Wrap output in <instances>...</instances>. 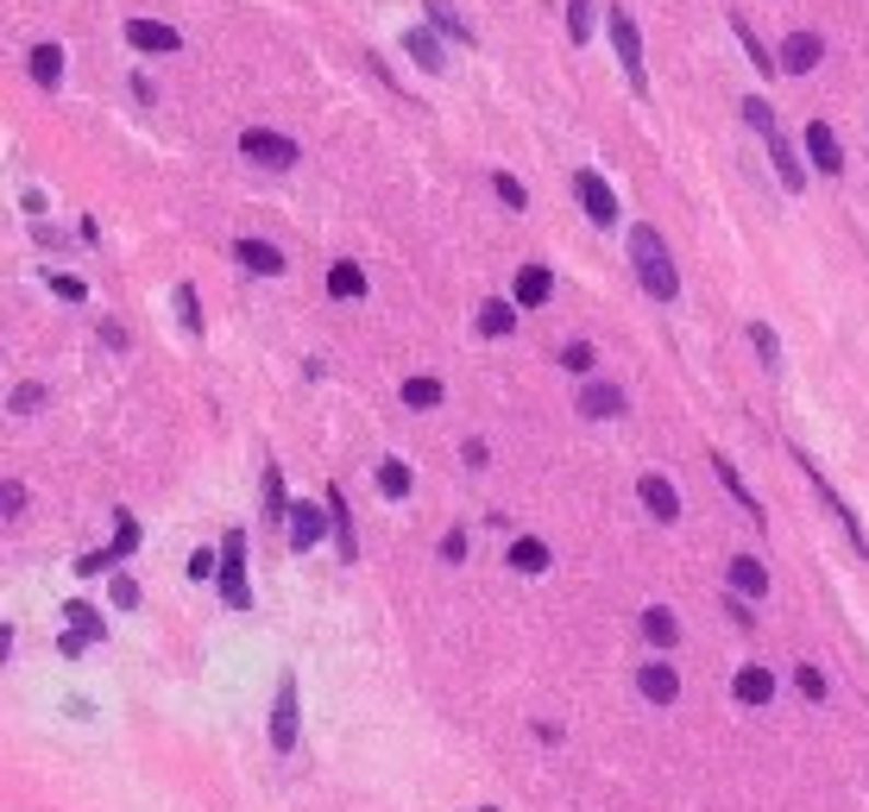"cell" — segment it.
<instances>
[{
  "label": "cell",
  "mask_w": 869,
  "mask_h": 812,
  "mask_svg": "<svg viewBox=\"0 0 869 812\" xmlns=\"http://www.w3.org/2000/svg\"><path fill=\"white\" fill-rule=\"evenodd\" d=\"M630 265H637L642 290H649L656 303H674V297H681V271H674L668 240L656 228H630Z\"/></svg>",
  "instance_id": "1"
},
{
  "label": "cell",
  "mask_w": 869,
  "mask_h": 812,
  "mask_svg": "<svg viewBox=\"0 0 869 812\" xmlns=\"http://www.w3.org/2000/svg\"><path fill=\"white\" fill-rule=\"evenodd\" d=\"M215 592H221V605L253 611V585H246V530L221 535V573H215Z\"/></svg>",
  "instance_id": "2"
},
{
  "label": "cell",
  "mask_w": 869,
  "mask_h": 812,
  "mask_svg": "<svg viewBox=\"0 0 869 812\" xmlns=\"http://www.w3.org/2000/svg\"><path fill=\"white\" fill-rule=\"evenodd\" d=\"M297 736H303V693H297V674H283L278 681V699H271V724H265V743L290 756L297 750Z\"/></svg>",
  "instance_id": "3"
},
{
  "label": "cell",
  "mask_w": 869,
  "mask_h": 812,
  "mask_svg": "<svg viewBox=\"0 0 869 812\" xmlns=\"http://www.w3.org/2000/svg\"><path fill=\"white\" fill-rule=\"evenodd\" d=\"M788 454L800 460V473H807V479H813V491H819V504H825V510H832V517H838V523H844V535H850V548H857V555L869 560V530H864V523H857V517H850V504H844L838 491H832V485H825V473H819V466H813V454H807V448H788Z\"/></svg>",
  "instance_id": "4"
},
{
  "label": "cell",
  "mask_w": 869,
  "mask_h": 812,
  "mask_svg": "<svg viewBox=\"0 0 869 812\" xmlns=\"http://www.w3.org/2000/svg\"><path fill=\"white\" fill-rule=\"evenodd\" d=\"M743 120H750V127H756V132L768 139V158H775V171H781V183H788V189H800V183H807V171H800V158L788 152V139L775 132V114H768V107L756 102V95H750V102H743Z\"/></svg>",
  "instance_id": "5"
},
{
  "label": "cell",
  "mask_w": 869,
  "mask_h": 812,
  "mask_svg": "<svg viewBox=\"0 0 869 812\" xmlns=\"http://www.w3.org/2000/svg\"><path fill=\"white\" fill-rule=\"evenodd\" d=\"M328 530H334L328 498H322V504H315V498H297V504H290V548H297V555H315Z\"/></svg>",
  "instance_id": "6"
},
{
  "label": "cell",
  "mask_w": 869,
  "mask_h": 812,
  "mask_svg": "<svg viewBox=\"0 0 869 812\" xmlns=\"http://www.w3.org/2000/svg\"><path fill=\"white\" fill-rule=\"evenodd\" d=\"M240 152H246V164H258V171H290L297 164V139H283V132H240Z\"/></svg>",
  "instance_id": "7"
},
{
  "label": "cell",
  "mask_w": 869,
  "mask_h": 812,
  "mask_svg": "<svg viewBox=\"0 0 869 812\" xmlns=\"http://www.w3.org/2000/svg\"><path fill=\"white\" fill-rule=\"evenodd\" d=\"M612 45H617V63H624L630 89H649V70H642V45H637V20H630L624 7H612Z\"/></svg>",
  "instance_id": "8"
},
{
  "label": "cell",
  "mask_w": 869,
  "mask_h": 812,
  "mask_svg": "<svg viewBox=\"0 0 869 812\" xmlns=\"http://www.w3.org/2000/svg\"><path fill=\"white\" fill-rule=\"evenodd\" d=\"M573 196H580V208H587V221H599V228H612L617 221V196H612V183L599 177V171H573Z\"/></svg>",
  "instance_id": "9"
},
{
  "label": "cell",
  "mask_w": 869,
  "mask_h": 812,
  "mask_svg": "<svg viewBox=\"0 0 869 812\" xmlns=\"http://www.w3.org/2000/svg\"><path fill=\"white\" fill-rule=\"evenodd\" d=\"M637 693L649 699V706H674V699H681V674H674V661L668 656L642 661L637 668Z\"/></svg>",
  "instance_id": "10"
},
{
  "label": "cell",
  "mask_w": 869,
  "mask_h": 812,
  "mask_svg": "<svg viewBox=\"0 0 869 812\" xmlns=\"http://www.w3.org/2000/svg\"><path fill=\"white\" fill-rule=\"evenodd\" d=\"M127 45L139 57H164V51H177L183 38H177V26H164V20H127Z\"/></svg>",
  "instance_id": "11"
},
{
  "label": "cell",
  "mask_w": 869,
  "mask_h": 812,
  "mask_svg": "<svg viewBox=\"0 0 869 812\" xmlns=\"http://www.w3.org/2000/svg\"><path fill=\"white\" fill-rule=\"evenodd\" d=\"M637 498H642V510H649L656 523H674V517H681V491H674V485H668L662 473H642Z\"/></svg>",
  "instance_id": "12"
},
{
  "label": "cell",
  "mask_w": 869,
  "mask_h": 812,
  "mask_svg": "<svg viewBox=\"0 0 869 812\" xmlns=\"http://www.w3.org/2000/svg\"><path fill=\"white\" fill-rule=\"evenodd\" d=\"M555 290V271L548 265H517V283H511V303L517 309H542Z\"/></svg>",
  "instance_id": "13"
},
{
  "label": "cell",
  "mask_w": 869,
  "mask_h": 812,
  "mask_svg": "<svg viewBox=\"0 0 869 812\" xmlns=\"http://www.w3.org/2000/svg\"><path fill=\"white\" fill-rule=\"evenodd\" d=\"M775 674H768L763 661H750V668H738V681H731V693H738V706H775Z\"/></svg>",
  "instance_id": "14"
},
{
  "label": "cell",
  "mask_w": 869,
  "mask_h": 812,
  "mask_svg": "<svg viewBox=\"0 0 869 812\" xmlns=\"http://www.w3.org/2000/svg\"><path fill=\"white\" fill-rule=\"evenodd\" d=\"M322 498H328V517H334V548H340V560H359V535H354V504L340 498V485H328Z\"/></svg>",
  "instance_id": "15"
},
{
  "label": "cell",
  "mask_w": 869,
  "mask_h": 812,
  "mask_svg": "<svg viewBox=\"0 0 869 812\" xmlns=\"http://www.w3.org/2000/svg\"><path fill=\"white\" fill-rule=\"evenodd\" d=\"M258 498H265V523H290V491H283V466L278 460H265V479H258Z\"/></svg>",
  "instance_id": "16"
},
{
  "label": "cell",
  "mask_w": 869,
  "mask_h": 812,
  "mask_svg": "<svg viewBox=\"0 0 869 812\" xmlns=\"http://www.w3.org/2000/svg\"><path fill=\"white\" fill-rule=\"evenodd\" d=\"M807 158H813V164H819V171H825V177H838V171H844L838 132L825 127V120H813V127H807Z\"/></svg>",
  "instance_id": "17"
},
{
  "label": "cell",
  "mask_w": 869,
  "mask_h": 812,
  "mask_svg": "<svg viewBox=\"0 0 869 812\" xmlns=\"http://www.w3.org/2000/svg\"><path fill=\"white\" fill-rule=\"evenodd\" d=\"M233 258H240L246 271H265V278H278V271H283V253L271 246V240H253V233H246V240H233Z\"/></svg>",
  "instance_id": "18"
},
{
  "label": "cell",
  "mask_w": 869,
  "mask_h": 812,
  "mask_svg": "<svg viewBox=\"0 0 869 812\" xmlns=\"http://www.w3.org/2000/svg\"><path fill=\"white\" fill-rule=\"evenodd\" d=\"M580 416H587V422L624 416V391H617V384H587V391H580Z\"/></svg>",
  "instance_id": "19"
},
{
  "label": "cell",
  "mask_w": 869,
  "mask_h": 812,
  "mask_svg": "<svg viewBox=\"0 0 869 812\" xmlns=\"http://www.w3.org/2000/svg\"><path fill=\"white\" fill-rule=\"evenodd\" d=\"M712 479L725 485L731 498H738V504H743V517H750V523H763V504H756V491L743 485V473H738V466H731V460H725V454H712Z\"/></svg>",
  "instance_id": "20"
},
{
  "label": "cell",
  "mask_w": 869,
  "mask_h": 812,
  "mask_svg": "<svg viewBox=\"0 0 869 812\" xmlns=\"http://www.w3.org/2000/svg\"><path fill=\"white\" fill-rule=\"evenodd\" d=\"M731 592H743V599H768V567L756 555H731Z\"/></svg>",
  "instance_id": "21"
},
{
  "label": "cell",
  "mask_w": 869,
  "mask_h": 812,
  "mask_svg": "<svg viewBox=\"0 0 869 812\" xmlns=\"http://www.w3.org/2000/svg\"><path fill=\"white\" fill-rule=\"evenodd\" d=\"M819 57H825V45H819L813 32H793L788 45H781V70L807 77V70H819Z\"/></svg>",
  "instance_id": "22"
},
{
  "label": "cell",
  "mask_w": 869,
  "mask_h": 812,
  "mask_svg": "<svg viewBox=\"0 0 869 812\" xmlns=\"http://www.w3.org/2000/svg\"><path fill=\"white\" fill-rule=\"evenodd\" d=\"M642 636H649V649H674L681 642V617L668 605H649L642 611Z\"/></svg>",
  "instance_id": "23"
},
{
  "label": "cell",
  "mask_w": 869,
  "mask_h": 812,
  "mask_svg": "<svg viewBox=\"0 0 869 812\" xmlns=\"http://www.w3.org/2000/svg\"><path fill=\"white\" fill-rule=\"evenodd\" d=\"M328 297H340V303L366 297V271H359L354 258H334V265H328Z\"/></svg>",
  "instance_id": "24"
},
{
  "label": "cell",
  "mask_w": 869,
  "mask_h": 812,
  "mask_svg": "<svg viewBox=\"0 0 869 812\" xmlns=\"http://www.w3.org/2000/svg\"><path fill=\"white\" fill-rule=\"evenodd\" d=\"M505 560H511L517 573H542L548 567V542L542 535H517L511 548H505Z\"/></svg>",
  "instance_id": "25"
},
{
  "label": "cell",
  "mask_w": 869,
  "mask_h": 812,
  "mask_svg": "<svg viewBox=\"0 0 869 812\" xmlns=\"http://www.w3.org/2000/svg\"><path fill=\"white\" fill-rule=\"evenodd\" d=\"M511 328H517V303H505V297L479 303V334H486V340H505Z\"/></svg>",
  "instance_id": "26"
},
{
  "label": "cell",
  "mask_w": 869,
  "mask_h": 812,
  "mask_svg": "<svg viewBox=\"0 0 869 812\" xmlns=\"http://www.w3.org/2000/svg\"><path fill=\"white\" fill-rule=\"evenodd\" d=\"M379 491L391 498V504H404L409 491H416V479H409V466H404V460H379Z\"/></svg>",
  "instance_id": "27"
},
{
  "label": "cell",
  "mask_w": 869,
  "mask_h": 812,
  "mask_svg": "<svg viewBox=\"0 0 869 812\" xmlns=\"http://www.w3.org/2000/svg\"><path fill=\"white\" fill-rule=\"evenodd\" d=\"M32 82L38 89H57L63 82V51L57 45H32Z\"/></svg>",
  "instance_id": "28"
},
{
  "label": "cell",
  "mask_w": 869,
  "mask_h": 812,
  "mask_svg": "<svg viewBox=\"0 0 869 812\" xmlns=\"http://www.w3.org/2000/svg\"><path fill=\"white\" fill-rule=\"evenodd\" d=\"M63 617H70V630L77 636H89V642H102V617H95V605H89V599H70V605H63Z\"/></svg>",
  "instance_id": "29"
},
{
  "label": "cell",
  "mask_w": 869,
  "mask_h": 812,
  "mask_svg": "<svg viewBox=\"0 0 869 812\" xmlns=\"http://www.w3.org/2000/svg\"><path fill=\"white\" fill-rule=\"evenodd\" d=\"M397 397H404L409 409H434V404H441V379H429V372H422V379H404Z\"/></svg>",
  "instance_id": "30"
},
{
  "label": "cell",
  "mask_w": 869,
  "mask_h": 812,
  "mask_svg": "<svg viewBox=\"0 0 869 812\" xmlns=\"http://www.w3.org/2000/svg\"><path fill=\"white\" fill-rule=\"evenodd\" d=\"M171 303H177L183 334H202V303H196V283H177V290H171Z\"/></svg>",
  "instance_id": "31"
},
{
  "label": "cell",
  "mask_w": 869,
  "mask_h": 812,
  "mask_svg": "<svg viewBox=\"0 0 869 812\" xmlns=\"http://www.w3.org/2000/svg\"><path fill=\"white\" fill-rule=\"evenodd\" d=\"M404 51L416 57L422 70H441V38H434V32H409V38H404Z\"/></svg>",
  "instance_id": "32"
},
{
  "label": "cell",
  "mask_w": 869,
  "mask_h": 812,
  "mask_svg": "<svg viewBox=\"0 0 869 812\" xmlns=\"http://www.w3.org/2000/svg\"><path fill=\"white\" fill-rule=\"evenodd\" d=\"M7 409H13V416H38V409H45V384H13V391H7Z\"/></svg>",
  "instance_id": "33"
},
{
  "label": "cell",
  "mask_w": 869,
  "mask_h": 812,
  "mask_svg": "<svg viewBox=\"0 0 869 812\" xmlns=\"http://www.w3.org/2000/svg\"><path fill=\"white\" fill-rule=\"evenodd\" d=\"M422 7H429V20L441 32H454V38H466V45H473V26H466L461 13H454V7H448V0H422Z\"/></svg>",
  "instance_id": "34"
},
{
  "label": "cell",
  "mask_w": 869,
  "mask_h": 812,
  "mask_svg": "<svg viewBox=\"0 0 869 812\" xmlns=\"http://www.w3.org/2000/svg\"><path fill=\"white\" fill-rule=\"evenodd\" d=\"M750 347L763 353V366H768V372L781 366V340H775V328H768V322H750Z\"/></svg>",
  "instance_id": "35"
},
{
  "label": "cell",
  "mask_w": 869,
  "mask_h": 812,
  "mask_svg": "<svg viewBox=\"0 0 869 812\" xmlns=\"http://www.w3.org/2000/svg\"><path fill=\"white\" fill-rule=\"evenodd\" d=\"M491 189H498V202H505V208H517V214L530 208V189H523V183H517L511 171H498V177H491Z\"/></svg>",
  "instance_id": "36"
},
{
  "label": "cell",
  "mask_w": 869,
  "mask_h": 812,
  "mask_svg": "<svg viewBox=\"0 0 869 812\" xmlns=\"http://www.w3.org/2000/svg\"><path fill=\"white\" fill-rule=\"evenodd\" d=\"M132 548H139V523H132L127 510H114V555L127 560V555H132Z\"/></svg>",
  "instance_id": "37"
},
{
  "label": "cell",
  "mask_w": 869,
  "mask_h": 812,
  "mask_svg": "<svg viewBox=\"0 0 869 812\" xmlns=\"http://www.w3.org/2000/svg\"><path fill=\"white\" fill-rule=\"evenodd\" d=\"M793 686H800V693H807L813 706H825V674H819L813 661H800V668H793Z\"/></svg>",
  "instance_id": "38"
},
{
  "label": "cell",
  "mask_w": 869,
  "mask_h": 812,
  "mask_svg": "<svg viewBox=\"0 0 869 812\" xmlns=\"http://www.w3.org/2000/svg\"><path fill=\"white\" fill-rule=\"evenodd\" d=\"M555 359H561L567 372H592V359H599V353H592L587 340H567V347H561V353H555Z\"/></svg>",
  "instance_id": "39"
},
{
  "label": "cell",
  "mask_w": 869,
  "mask_h": 812,
  "mask_svg": "<svg viewBox=\"0 0 869 812\" xmlns=\"http://www.w3.org/2000/svg\"><path fill=\"white\" fill-rule=\"evenodd\" d=\"M215 573H221V555L215 548H196L189 555V580H215Z\"/></svg>",
  "instance_id": "40"
},
{
  "label": "cell",
  "mask_w": 869,
  "mask_h": 812,
  "mask_svg": "<svg viewBox=\"0 0 869 812\" xmlns=\"http://www.w3.org/2000/svg\"><path fill=\"white\" fill-rule=\"evenodd\" d=\"M51 290L63 297V303H82V297H89V283H82V278H70V271H51Z\"/></svg>",
  "instance_id": "41"
},
{
  "label": "cell",
  "mask_w": 869,
  "mask_h": 812,
  "mask_svg": "<svg viewBox=\"0 0 869 812\" xmlns=\"http://www.w3.org/2000/svg\"><path fill=\"white\" fill-rule=\"evenodd\" d=\"M567 32L587 45V32H592V13H587V0H567Z\"/></svg>",
  "instance_id": "42"
},
{
  "label": "cell",
  "mask_w": 869,
  "mask_h": 812,
  "mask_svg": "<svg viewBox=\"0 0 869 812\" xmlns=\"http://www.w3.org/2000/svg\"><path fill=\"white\" fill-rule=\"evenodd\" d=\"M0 510H7V523H13V517H26V485L7 479V491H0Z\"/></svg>",
  "instance_id": "43"
},
{
  "label": "cell",
  "mask_w": 869,
  "mask_h": 812,
  "mask_svg": "<svg viewBox=\"0 0 869 812\" xmlns=\"http://www.w3.org/2000/svg\"><path fill=\"white\" fill-rule=\"evenodd\" d=\"M441 560H448V567H461V560H466V530H448V535H441Z\"/></svg>",
  "instance_id": "44"
},
{
  "label": "cell",
  "mask_w": 869,
  "mask_h": 812,
  "mask_svg": "<svg viewBox=\"0 0 869 812\" xmlns=\"http://www.w3.org/2000/svg\"><path fill=\"white\" fill-rule=\"evenodd\" d=\"M114 605H120V611H132V605H139V585H132L127 573H114Z\"/></svg>",
  "instance_id": "45"
},
{
  "label": "cell",
  "mask_w": 869,
  "mask_h": 812,
  "mask_svg": "<svg viewBox=\"0 0 869 812\" xmlns=\"http://www.w3.org/2000/svg\"><path fill=\"white\" fill-rule=\"evenodd\" d=\"M82 649H89V636H77V630H63V636H57V656H63V661H77Z\"/></svg>",
  "instance_id": "46"
},
{
  "label": "cell",
  "mask_w": 869,
  "mask_h": 812,
  "mask_svg": "<svg viewBox=\"0 0 869 812\" xmlns=\"http://www.w3.org/2000/svg\"><path fill=\"white\" fill-rule=\"evenodd\" d=\"M461 460H466V466H486V460H491L486 441H461Z\"/></svg>",
  "instance_id": "47"
},
{
  "label": "cell",
  "mask_w": 869,
  "mask_h": 812,
  "mask_svg": "<svg viewBox=\"0 0 869 812\" xmlns=\"http://www.w3.org/2000/svg\"><path fill=\"white\" fill-rule=\"evenodd\" d=\"M473 812H498V807H473Z\"/></svg>",
  "instance_id": "48"
}]
</instances>
